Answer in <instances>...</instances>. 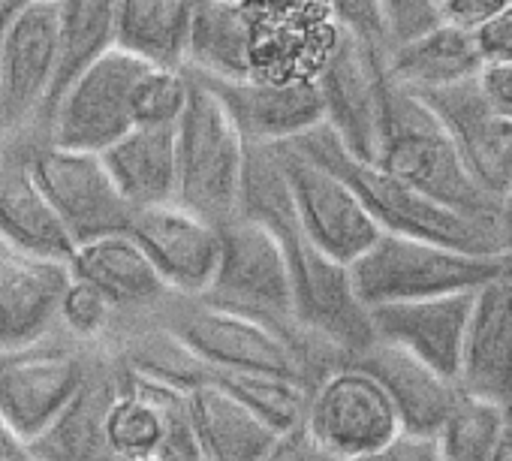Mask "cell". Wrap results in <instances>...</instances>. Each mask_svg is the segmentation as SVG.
Instances as JSON below:
<instances>
[{"mask_svg": "<svg viewBox=\"0 0 512 461\" xmlns=\"http://www.w3.org/2000/svg\"><path fill=\"white\" fill-rule=\"evenodd\" d=\"M374 163L452 211L497 223V202L464 172L434 112L389 79L383 85V124Z\"/></svg>", "mask_w": 512, "mask_h": 461, "instance_id": "obj_5", "label": "cell"}, {"mask_svg": "<svg viewBox=\"0 0 512 461\" xmlns=\"http://www.w3.org/2000/svg\"><path fill=\"white\" fill-rule=\"evenodd\" d=\"M55 70V7L28 4L0 52V136L37 127Z\"/></svg>", "mask_w": 512, "mask_h": 461, "instance_id": "obj_18", "label": "cell"}, {"mask_svg": "<svg viewBox=\"0 0 512 461\" xmlns=\"http://www.w3.org/2000/svg\"><path fill=\"white\" fill-rule=\"evenodd\" d=\"M455 386L464 395L512 407V275L476 290Z\"/></svg>", "mask_w": 512, "mask_h": 461, "instance_id": "obj_22", "label": "cell"}, {"mask_svg": "<svg viewBox=\"0 0 512 461\" xmlns=\"http://www.w3.org/2000/svg\"><path fill=\"white\" fill-rule=\"evenodd\" d=\"M497 236H500V248L512 254V184L497 205Z\"/></svg>", "mask_w": 512, "mask_h": 461, "instance_id": "obj_42", "label": "cell"}, {"mask_svg": "<svg viewBox=\"0 0 512 461\" xmlns=\"http://www.w3.org/2000/svg\"><path fill=\"white\" fill-rule=\"evenodd\" d=\"M28 4H37V7H55L61 0H28Z\"/></svg>", "mask_w": 512, "mask_h": 461, "instance_id": "obj_46", "label": "cell"}, {"mask_svg": "<svg viewBox=\"0 0 512 461\" xmlns=\"http://www.w3.org/2000/svg\"><path fill=\"white\" fill-rule=\"evenodd\" d=\"M190 100L175 121V205L223 226L238 217L247 142L223 103L187 73Z\"/></svg>", "mask_w": 512, "mask_h": 461, "instance_id": "obj_6", "label": "cell"}, {"mask_svg": "<svg viewBox=\"0 0 512 461\" xmlns=\"http://www.w3.org/2000/svg\"><path fill=\"white\" fill-rule=\"evenodd\" d=\"M272 151L287 181L299 226L320 251L350 266L380 236L377 223L371 220L359 196L341 175L302 154L293 142L272 145Z\"/></svg>", "mask_w": 512, "mask_h": 461, "instance_id": "obj_10", "label": "cell"}, {"mask_svg": "<svg viewBox=\"0 0 512 461\" xmlns=\"http://www.w3.org/2000/svg\"><path fill=\"white\" fill-rule=\"evenodd\" d=\"M250 19L244 0H196L187 73L208 79L247 76Z\"/></svg>", "mask_w": 512, "mask_h": 461, "instance_id": "obj_30", "label": "cell"}, {"mask_svg": "<svg viewBox=\"0 0 512 461\" xmlns=\"http://www.w3.org/2000/svg\"><path fill=\"white\" fill-rule=\"evenodd\" d=\"M100 157L133 211L175 202V124L133 127Z\"/></svg>", "mask_w": 512, "mask_h": 461, "instance_id": "obj_28", "label": "cell"}, {"mask_svg": "<svg viewBox=\"0 0 512 461\" xmlns=\"http://www.w3.org/2000/svg\"><path fill=\"white\" fill-rule=\"evenodd\" d=\"M305 434L323 461H353L389 446L404 431L383 386L368 371L341 362L314 383Z\"/></svg>", "mask_w": 512, "mask_h": 461, "instance_id": "obj_8", "label": "cell"}, {"mask_svg": "<svg viewBox=\"0 0 512 461\" xmlns=\"http://www.w3.org/2000/svg\"><path fill=\"white\" fill-rule=\"evenodd\" d=\"M145 461H154V458H145Z\"/></svg>", "mask_w": 512, "mask_h": 461, "instance_id": "obj_47", "label": "cell"}, {"mask_svg": "<svg viewBox=\"0 0 512 461\" xmlns=\"http://www.w3.org/2000/svg\"><path fill=\"white\" fill-rule=\"evenodd\" d=\"M115 49V0H61L55 4V70L37 127L46 130L70 85Z\"/></svg>", "mask_w": 512, "mask_h": 461, "instance_id": "obj_26", "label": "cell"}, {"mask_svg": "<svg viewBox=\"0 0 512 461\" xmlns=\"http://www.w3.org/2000/svg\"><path fill=\"white\" fill-rule=\"evenodd\" d=\"M470 34L482 64H512V4Z\"/></svg>", "mask_w": 512, "mask_h": 461, "instance_id": "obj_36", "label": "cell"}, {"mask_svg": "<svg viewBox=\"0 0 512 461\" xmlns=\"http://www.w3.org/2000/svg\"><path fill=\"white\" fill-rule=\"evenodd\" d=\"M166 338L199 362L235 371L278 374L308 389H314V383L329 368L341 365V356L320 341L290 338L260 320L217 308L205 299L175 314Z\"/></svg>", "mask_w": 512, "mask_h": 461, "instance_id": "obj_4", "label": "cell"}, {"mask_svg": "<svg viewBox=\"0 0 512 461\" xmlns=\"http://www.w3.org/2000/svg\"><path fill=\"white\" fill-rule=\"evenodd\" d=\"M491 461H512V407H506V419H503V428H500Z\"/></svg>", "mask_w": 512, "mask_h": 461, "instance_id": "obj_44", "label": "cell"}, {"mask_svg": "<svg viewBox=\"0 0 512 461\" xmlns=\"http://www.w3.org/2000/svg\"><path fill=\"white\" fill-rule=\"evenodd\" d=\"M332 10H335L338 25L356 31L371 46H383V31H380L374 0H332Z\"/></svg>", "mask_w": 512, "mask_h": 461, "instance_id": "obj_39", "label": "cell"}, {"mask_svg": "<svg viewBox=\"0 0 512 461\" xmlns=\"http://www.w3.org/2000/svg\"><path fill=\"white\" fill-rule=\"evenodd\" d=\"M353 461H440L437 449H434V437H413V434H401L395 437L389 446L353 458Z\"/></svg>", "mask_w": 512, "mask_h": 461, "instance_id": "obj_40", "label": "cell"}, {"mask_svg": "<svg viewBox=\"0 0 512 461\" xmlns=\"http://www.w3.org/2000/svg\"><path fill=\"white\" fill-rule=\"evenodd\" d=\"M160 377V374H157ZM187 395L193 428L205 461H260L278 431L253 410L199 377H166Z\"/></svg>", "mask_w": 512, "mask_h": 461, "instance_id": "obj_23", "label": "cell"}, {"mask_svg": "<svg viewBox=\"0 0 512 461\" xmlns=\"http://www.w3.org/2000/svg\"><path fill=\"white\" fill-rule=\"evenodd\" d=\"M238 214L263 223L278 239L290 272L296 326L332 347L341 362L365 350L374 341L368 308L353 290L350 269L320 251L299 226L272 145H247Z\"/></svg>", "mask_w": 512, "mask_h": 461, "instance_id": "obj_1", "label": "cell"}, {"mask_svg": "<svg viewBox=\"0 0 512 461\" xmlns=\"http://www.w3.org/2000/svg\"><path fill=\"white\" fill-rule=\"evenodd\" d=\"M94 356L49 338L0 353V425L19 443L37 437L76 395Z\"/></svg>", "mask_w": 512, "mask_h": 461, "instance_id": "obj_12", "label": "cell"}, {"mask_svg": "<svg viewBox=\"0 0 512 461\" xmlns=\"http://www.w3.org/2000/svg\"><path fill=\"white\" fill-rule=\"evenodd\" d=\"M127 236L148 257L169 293L199 299L220 260V229L169 202L133 211Z\"/></svg>", "mask_w": 512, "mask_h": 461, "instance_id": "obj_16", "label": "cell"}, {"mask_svg": "<svg viewBox=\"0 0 512 461\" xmlns=\"http://www.w3.org/2000/svg\"><path fill=\"white\" fill-rule=\"evenodd\" d=\"M260 461H323V455L314 449V443L308 440L305 425H302V428L278 434Z\"/></svg>", "mask_w": 512, "mask_h": 461, "instance_id": "obj_41", "label": "cell"}, {"mask_svg": "<svg viewBox=\"0 0 512 461\" xmlns=\"http://www.w3.org/2000/svg\"><path fill=\"white\" fill-rule=\"evenodd\" d=\"M142 67V61L121 49H112L91 64L58 100L46 124L49 145L103 154L112 142L130 133V88Z\"/></svg>", "mask_w": 512, "mask_h": 461, "instance_id": "obj_13", "label": "cell"}, {"mask_svg": "<svg viewBox=\"0 0 512 461\" xmlns=\"http://www.w3.org/2000/svg\"><path fill=\"white\" fill-rule=\"evenodd\" d=\"M476 88L497 115L512 121V64H482L476 73Z\"/></svg>", "mask_w": 512, "mask_h": 461, "instance_id": "obj_38", "label": "cell"}, {"mask_svg": "<svg viewBox=\"0 0 512 461\" xmlns=\"http://www.w3.org/2000/svg\"><path fill=\"white\" fill-rule=\"evenodd\" d=\"M115 308L103 299L100 290L91 284L70 278L61 305H58V326L70 329L76 338H100V332L109 326Z\"/></svg>", "mask_w": 512, "mask_h": 461, "instance_id": "obj_34", "label": "cell"}, {"mask_svg": "<svg viewBox=\"0 0 512 461\" xmlns=\"http://www.w3.org/2000/svg\"><path fill=\"white\" fill-rule=\"evenodd\" d=\"M344 362L368 371L383 386L398 413L401 431L413 437H434L461 395L455 380L443 377L419 356L377 338Z\"/></svg>", "mask_w": 512, "mask_h": 461, "instance_id": "obj_21", "label": "cell"}, {"mask_svg": "<svg viewBox=\"0 0 512 461\" xmlns=\"http://www.w3.org/2000/svg\"><path fill=\"white\" fill-rule=\"evenodd\" d=\"M347 269L359 302L371 311L392 302L467 293L509 278L512 254H470L425 239L380 233Z\"/></svg>", "mask_w": 512, "mask_h": 461, "instance_id": "obj_3", "label": "cell"}, {"mask_svg": "<svg viewBox=\"0 0 512 461\" xmlns=\"http://www.w3.org/2000/svg\"><path fill=\"white\" fill-rule=\"evenodd\" d=\"M70 278L67 260L37 257L0 239V353L52 338Z\"/></svg>", "mask_w": 512, "mask_h": 461, "instance_id": "obj_17", "label": "cell"}, {"mask_svg": "<svg viewBox=\"0 0 512 461\" xmlns=\"http://www.w3.org/2000/svg\"><path fill=\"white\" fill-rule=\"evenodd\" d=\"M434 13L443 25L461 28V31H476L485 19L497 16L512 0H431Z\"/></svg>", "mask_w": 512, "mask_h": 461, "instance_id": "obj_37", "label": "cell"}, {"mask_svg": "<svg viewBox=\"0 0 512 461\" xmlns=\"http://www.w3.org/2000/svg\"><path fill=\"white\" fill-rule=\"evenodd\" d=\"M31 169L73 245L127 233L133 208L115 187L100 154L46 145L31 154Z\"/></svg>", "mask_w": 512, "mask_h": 461, "instance_id": "obj_11", "label": "cell"}, {"mask_svg": "<svg viewBox=\"0 0 512 461\" xmlns=\"http://www.w3.org/2000/svg\"><path fill=\"white\" fill-rule=\"evenodd\" d=\"M473 299L476 290L380 305L368 311L371 332L377 341L395 344L428 362L443 377L455 380Z\"/></svg>", "mask_w": 512, "mask_h": 461, "instance_id": "obj_19", "label": "cell"}, {"mask_svg": "<svg viewBox=\"0 0 512 461\" xmlns=\"http://www.w3.org/2000/svg\"><path fill=\"white\" fill-rule=\"evenodd\" d=\"M314 82L323 100V124L335 133L347 154L362 163H374L380 148L386 85L377 46L338 25Z\"/></svg>", "mask_w": 512, "mask_h": 461, "instance_id": "obj_9", "label": "cell"}, {"mask_svg": "<svg viewBox=\"0 0 512 461\" xmlns=\"http://www.w3.org/2000/svg\"><path fill=\"white\" fill-rule=\"evenodd\" d=\"M293 145L308 154L311 160L329 166L335 175H341L350 190L359 196L371 220L380 233L392 236H410L425 239L434 245L470 251V254H500V236L497 223L467 217L461 211H452L440 205L437 199L425 196L422 190L410 187L407 181L395 178L392 172L380 169L377 163H362L353 154L344 151V145L335 139V133L326 124L311 127Z\"/></svg>", "mask_w": 512, "mask_h": 461, "instance_id": "obj_2", "label": "cell"}, {"mask_svg": "<svg viewBox=\"0 0 512 461\" xmlns=\"http://www.w3.org/2000/svg\"><path fill=\"white\" fill-rule=\"evenodd\" d=\"M446 130L464 172L500 205L512 184V121L497 115L479 94L476 79L416 94Z\"/></svg>", "mask_w": 512, "mask_h": 461, "instance_id": "obj_14", "label": "cell"}, {"mask_svg": "<svg viewBox=\"0 0 512 461\" xmlns=\"http://www.w3.org/2000/svg\"><path fill=\"white\" fill-rule=\"evenodd\" d=\"M503 419H506V407L461 392L455 407L449 410V416L434 434L437 458L440 461H491Z\"/></svg>", "mask_w": 512, "mask_h": 461, "instance_id": "obj_31", "label": "cell"}, {"mask_svg": "<svg viewBox=\"0 0 512 461\" xmlns=\"http://www.w3.org/2000/svg\"><path fill=\"white\" fill-rule=\"evenodd\" d=\"M190 100V79L184 70L142 67L130 88L133 127H172Z\"/></svg>", "mask_w": 512, "mask_h": 461, "instance_id": "obj_33", "label": "cell"}, {"mask_svg": "<svg viewBox=\"0 0 512 461\" xmlns=\"http://www.w3.org/2000/svg\"><path fill=\"white\" fill-rule=\"evenodd\" d=\"M217 229L220 260L208 290L199 299L260 320L290 338L314 341L296 326L290 272L278 239L263 223L241 214Z\"/></svg>", "mask_w": 512, "mask_h": 461, "instance_id": "obj_7", "label": "cell"}, {"mask_svg": "<svg viewBox=\"0 0 512 461\" xmlns=\"http://www.w3.org/2000/svg\"><path fill=\"white\" fill-rule=\"evenodd\" d=\"M374 10L380 19L383 43H392V49L440 25L431 0H374Z\"/></svg>", "mask_w": 512, "mask_h": 461, "instance_id": "obj_35", "label": "cell"}, {"mask_svg": "<svg viewBox=\"0 0 512 461\" xmlns=\"http://www.w3.org/2000/svg\"><path fill=\"white\" fill-rule=\"evenodd\" d=\"M28 7V0H0V52H4V43L10 37L13 22L19 19V13Z\"/></svg>", "mask_w": 512, "mask_h": 461, "instance_id": "obj_43", "label": "cell"}, {"mask_svg": "<svg viewBox=\"0 0 512 461\" xmlns=\"http://www.w3.org/2000/svg\"><path fill=\"white\" fill-rule=\"evenodd\" d=\"M0 239L49 260H70L73 242L43 196L31 154L0 151Z\"/></svg>", "mask_w": 512, "mask_h": 461, "instance_id": "obj_24", "label": "cell"}, {"mask_svg": "<svg viewBox=\"0 0 512 461\" xmlns=\"http://www.w3.org/2000/svg\"><path fill=\"white\" fill-rule=\"evenodd\" d=\"M187 73V70H184ZM229 112L247 145H281L293 142L311 127L323 124V100L314 76L296 79H208L196 76Z\"/></svg>", "mask_w": 512, "mask_h": 461, "instance_id": "obj_15", "label": "cell"}, {"mask_svg": "<svg viewBox=\"0 0 512 461\" xmlns=\"http://www.w3.org/2000/svg\"><path fill=\"white\" fill-rule=\"evenodd\" d=\"M13 443H19V440H16V437H13V434H10V431L4 428V425H0V452H4V449H10Z\"/></svg>", "mask_w": 512, "mask_h": 461, "instance_id": "obj_45", "label": "cell"}, {"mask_svg": "<svg viewBox=\"0 0 512 461\" xmlns=\"http://www.w3.org/2000/svg\"><path fill=\"white\" fill-rule=\"evenodd\" d=\"M67 266L73 278L100 290L115 311L145 308L157 302L163 293H169L154 266L148 263V257L127 233H112L73 245Z\"/></svg>", "mask_w": 512, "mask_h": 461, "instance_id": "obj_25", "label": "cell"}, {"mask_svg": "<svg viewBox=\"0 0 512 461\" xmlns=\"http://www.w3.org/2000/svg\"><path fill=\"white\" fill-rule=\"evenodd\" d=\"M196 0H115V49L166 70H184Z\"/></svg>", "mask_w": 512, "mask_h": 461, "instance_id": "obj_27", "label": "cell"}, {"mask_svg": "<svg viewBox=\"0 0 512 461\" xmlns=\"http://www.w3.org/2000/svg\"><path fill=\"white\" fill-rule=\"evenodd\" d=\"M106 431H109L112 446L127 461L154 458L160 446V416L148 398H142L124 383V371H121V389L106 413Z\"/></svg>", "mask_w": 512, "mask_h": 461, "instance_id": "obj_32", "label": "cell"}, {"mask_svg": "<svg viewBox=\"0 0 512 461\" xmlns=\"http://www.w3.org/2000/svg\"><path fill=\"white\" fill-rule=\"evenodd\" d=\"M121 389L118 359H91V368L70 404L25 443L40 461H127L109 440L106 413Z\"/></svg>", "mask_w": 512, "mask_h": 461, "instance_id": "obj_20", "label": "cell"}, {"mask_svg": "<svg viewBox=\"0 0 512 461\" xmlns=\"http://www.w3.org/2000/svg\"><path fill=\"white\" fill-rule=\"evenodd\" d=\"M479 67L482 61L476 55L473 34L443 22L425 31L422 37L395 46L383 61L386 79L410 94H428L476 79Z\"/></svg>", "mask_w": 512, "mask_h": 461, "instance_id": "obj_29", "label": "cell"}]
</instances>
